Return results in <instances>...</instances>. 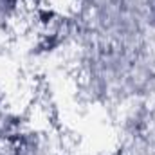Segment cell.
<instances>
[{
  "label": "cell",
  "instance_id": "cell-1",
  "mask_svg": "<svg viewBox=\"0 0 155 155\" xmlns=\"http://www.w3.org/2000/svg\"><path fill=\"white\" fill-rule=\"evenodd\" d=\"M152 9H153V13H155V0H152Z\"/></svg>",
  "mask_w": 155,
  "mask_h": 155
}]
</instances>
